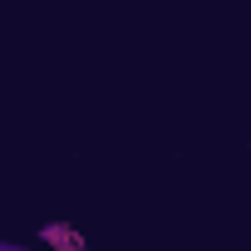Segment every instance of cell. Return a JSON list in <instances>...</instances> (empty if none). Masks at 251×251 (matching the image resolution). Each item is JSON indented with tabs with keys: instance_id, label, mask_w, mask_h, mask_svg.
<instances>
[{
	"instance_id": "6da1fadb",
	"label": "cell",
	"mask_w": 251,
	"mask_h": 251,
	"mask_svg": "<svg viewBox=\"0 0 251 251\" xmlns=\"http://www.w3.org/2000/svg\"><path fill=\"white\" fill-rule=\"evenodd\" d=\"M35 236H40V251H89V241L79 236L74 222H45Z\"/></svg>"
},
{
	"instance_id": "7a4b0ae2",
	"label": "cell",
	"mask_w": 251,
	"mask_h": 251,
	"mask_svg": "<svg viewBox=\"0 0 251 251\" xmlns=\"http://www.w3.org/2000/svg\"><path fill=\"white\" fill-rule=\"evenodd\" d=\"M0 251H40V246H25V241H0Z\"/></svg>"
}]
</instances>
